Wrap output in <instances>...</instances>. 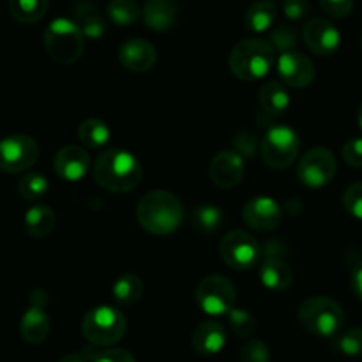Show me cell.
<instances>
[{
	"instance_id": "f1b7e54d",
	"label": "cell",
	"mask_w": 362,
	"mask_h": 362,
	"mask_svg": "<svg viewBox=\"0 0 362 362\" xmlns=\"http://www.w3.org/2000/svg\"><path fill=\"white\" fill-rule=\"evenodd\" d=\"M49 0H9V11L20 23L30 25L42 20L48 11Z\"/></svg>"
},
{
	"instance_id": "ffe728a7",
	"label": "cell",
	"mask_w": 362,
	"mask_h": 362,
	"mask_svg": "<svg viewBox=\"0 0 362 362\" xmlns=\"http://www.w3.org/2000/svg\"><path fill=\"white\" fill-rule=\"evenodd\" d=\"M52 331V324H49V317L46 315L45 308L41 306H30L23 313L20 322V334L30 345H41L46 341Z\"/></svg>"
},
{
	"instance_id": "8992f818",
	"label": "cell",
	"mask_w": 362,
	"mask_h": 362,
	"mask_svg": "<svg viewBox=\"0 0 362 362\" xmlns=\"http://www.w3.org/2000/svg\"><path fill=\"white\" fill-rule=\"evenodd\" d=\"M127 320L124 313L112 306L92 308L81 322V334L92 346H112L124 338Z\"/></svg>"
},
{
	"instance_id": "d590c367",
	"label": "cell",
	"mask_w": 362,
	"mask_h": 362,
	"mask_svg": "<svg viewBox=\"0 0 362 362\" xmlns=\"http://www.w3.org/2000/svg\"><path fill=\"white\" fill-rule=\"evenodd\" d=\"M343 207L356 219H362V182L349 186L343 193Z\"/></svg>"
},
{
	"instance_id": "f6af8a7d",
	"label": "cell",
	"mask_w": 362,
	"mask_h": 362,
	"mask_svg": "<svg viewBox=\"0 0 362 362\" xmlns=\"http://www.w3.org/2000/svg\"><path fill=\"white\" fill-rule=\"evenodd\" d=\"M357 122H359V126H361V129H362V103H361V106H359V112H357Z\"/></svg>"
},
{
	"instance_id": "277c9868",
	"label": "cell",
	"mask_w": 362,
	"mask_h": 362,
	"mask_svg": "<svg viewBox=\"0 0 362 362\" xmlns=\"http://www.w3.org/2000/svg\"><path fill=\"white\" fill-rule=\"evenodd\" d=\"M300 325L317 338H336L345 325V311L334 299L315 296L304 300L297 311Z\"/></svg>"
},
{
	"instance_id": "e575fe53",
	"label": "cell",
	"mask_w": 362,
	"mask_h": 362,
	"mask_svg": "<svg viewBox=\"0 0 362 362\" xmlns=\"http://www.w3.org/2000/svg\"><path fill=\"white\" fill-rule=\"evenodd\" d=\"M240 362H271V350L262 339H251L240 349Z\"/></svg>"
},
{
	"instance_id": "7402d4cb",
	"label": "cell",
	"mask_w": 362,
	"mask_h": 362,
	"mask_svg": "<svg viewBox=\"0 0 362 362\" xmlns=\"http://www.w3.org/2000/svg\"><path fill=\"white\" fill-rule=\"evenodd\" d=\"M74 21L87 39H101L106 34V21L94 4L83 2L74 6Z\"/></svg>"
},
{
	"instance_id": "f35d334b",
	"label": "cell",
	"mask_w": 362,
	"mask_h": 362,
	"mask_svg": "<svg viewBox=\"0 0 362 362\" xmlns=\"http://www.w3.org/2000/svg\"><path fill=\"white\" fill-rule=\"evenodd\" d=\"M283 13L292 21L304 20L311 13V4L310 0H285L283 2Z\"/></svg>"
},
{
	"instance_id": "7c38bea8",
	"label": "cell",
	"mask_w": 362,
	"mask_h": 362,
	"mask_svg": "<svg viewBox=\"0 0 362 362\" xmlns=\"http://www.w3.org/2000/svg\"><path fill=\"white\" fill-rule=\"evenodd\" d=\"M304 45L311 53L318 57L334 55L341 45V34L338 28L325 18H311L303 28Z\"/></svg>"
},
{
	"instance_id": "e0dca14e",
	"label": "cell",
	"mask_w": 362,
	"mask_h": 362,
	"mask_svg": "<svg viewBox=\"0 0 362 362\" xmlns=\"http://www.w3.org/2000/svg\"><path fill=\"white\" fill-rule=\"evenodd\" d=\"M53 168L57 175L66 182H78L87 175L90 168V158L83 147L78 145H67L57 152L53 159Z\"/></svg>"
},
{
	"instance_id": "484cf974",
	"label": "cell",
	"mask_w": 362,
	"mask_h": 362,
	"mask_svg": "<svg viewBox=\"0 0 362 362\" xmlns=\"http://www.w3.org/2000/svg\"><path fill=\"white\" fill-rule=\"evenodd\" d=\"M226 216L218 205H200L193 212V226L200 235H214L225 223Z\"/></svg>"
},
{
	"instance_id": "2e32d148",
	"label": "cell",
	"mask_w": 362,
	"mask_h": 362,
	"mask_svg": "<svg viewBox=\"0 0 362 362\" xmlns=\"http://www.w3.org/2000/svg\"><path fill=\"white\" fill-rule=\"evenodd\" d=\"M119 60L124 69H127L129 73H147L156 66L158 52H156L154 45L148 42L147 39H127L120 46Z\"/></svg>"
},
{
	"instance_id": "4316f807",
	"label": "cell",
	"mask_w": 362,
	"mask_h": 362,
	"mask_svg": "<svg viewBox=\"0 0 362 362\" xmlns=\"http://www.w3.org/2000/svg\"><path fill=\"white\" fill-rule=\"evenodd\" d=\"M112 293L120 306H133L144 296V283L138 276L124 274L113 283Z\"/></svg>"
},
{
	"instance_id": "3957f363",
	"label": "cell",
	"mask_w": 362,
	"mask_h": 362,
	"mask_svg": "<svg viewBox=\"0 0 362 362\" xmlns=\"http://www.w3.org/2000/svg\"><path fill=\"white\" fill-rule=\"evenodd\" d=\"M276 62L274 46L264 39H244L230 53V71L240 81L264 80Z\"/></svg>"
},
{
	"instance_id": "83f0119b",
	"label": "cell",
	"mask_w": 362,
	"mask_h": 362,
	"mask_svg": "<svg viewBox=\"0 0 362 362\" xmlns=\"http://www.w3.org/2000/svg\"><path fill=\"white\" fill-rule=\"evenodd\" d=\"M112 138V131L103 120L87 119L78 127V140L87 148H101Z\"/></svg>"
},
{
	"instance_id": "b9f144b4",
	"label": "cell",
	"mask_w": 362,
	"mask_h": 362,
	"mask_svg": "<svg viewBox=\"0 0 362 362\" xmlns=\"http://www.w3.org/2000/svg\"><path fill=\"white\" fill-rule=\"evenodd\" d=\"M95 350L94 349H85L80 350V352L69 354V356H64L59 362H92V357H94Z\"/></svg>"
},
{
	"instance_id": "d4e9b609",
	"label": "cell",
	"mask_w": 362,
	"mask_h": 362,
	"mask_svg": "<svg viewBox=\"0 0 362 362\" xmlns=\"http://www.w3.org/2000/svg\"><path fill=\"white\" fill-rule=\"evenodd\" d=\"M260 106L267 115L278 117L290 108V95L285 85L278 81H267L260 88Z\"/></svg>"
},
{
	"instance_id": "d6a6232c",
	"label": "cell",
	"mask_w": 362,
	"mask_h": 362,
	"mask_svg": "<svg viewBox=\"0 0 362 362\" xmlns=\"http://www.w3.org/2000/svg\"><path fill=\"white\" fill-rule=\"evenodd\" d=\"M228 325L240 338H250L257 331V318L244 308H233L228 315Z\"/></svg>"
},
{
	"instance_id": "6da1fadb",
	"label": "cell",
	"mask_w": 362,
	"mask_h": 362,
	"mask_svg": "<svg viewBox=\"0 0 362 362\" xmlns=\"http://www.w3.org/2000/svg\"><path fill=\"white\" fill-rule=\"evenodd\" d=\"M141 177V163L122 148H108L94 163V180L110 193H129L140 184Z\"/></svg>"
},
{
	"instance_id": "d6986e66",
	"label": "cell",
	"mask_w": 362,
	"mask_h": 362,
	"mask_svg": "<svg viewBox=\"0 0 362 362\" xmlns=\"http://www.w3.org/2000/svg\"><path fill=\"white\" fill-rule=\"evenodd\" d=\"M226 345L225 325L216 320H205L194 327L191 336V346L200 356H216Z\"/></svg>"
},
{
	"instance_id": "ac0fdd59",
	"label": "cell",
	"mask_w": 362,
	"mask_h": 362,
	"mask_svg": "<svg viewBox=\"0 0 362 362\" xmlns=\"http://www.w3.org/2000/svg\"><path fill=\"white\" fill-rule=\"evenodd\" d=\"M180 16V0H145L144 21L151 30L166 32Z\"/></svg>"
},
{
	"instance_id": "ab89813d",
	"label": "cell",
	"mask_w": 362,
	"mask_h": 362,
	"mask_svg": "<svg viewBox=\"0 0 362 362\" xmlns=\"http://www.w3.org/2000/svg\"><path fill=\"white\" fill-rule=\"evenodd\" d=\"M92 362H136L133 354L122 349H106L95 350Z\"/></svg>"
},
{
	"instance_id": "cb8c5ba5",
	"label": "cell",
	"mask_w": 362,
	"mask_h": 362,
	"mask_svg": "<svg viewBox=\"0 0 362 362\" xmlns=\"http://www.w3.org/2000/svg\"><path fill=\"white\" fill-rule=\"evenodd\" d=\"M276 18H278L276 4L272 0H258V2L251 4L247 7L244 23L251 32L262 34V32H267L276 23Z\"/></svg>"
},
{
	"instance_id": "836d02e7",
	"label": "cell",
	"mask_w": 362,
	"mask_h": 362,
	"mask_svg": "<svg viewBox=\"0 0 362 362\" xmlns=\"http://www.w3.org/2000/svg\"><path fill=\"white\" fill-rule=\"evenodd\" d=\"M271 42L274 49L279 52H293L297 45H299V34L292 25H279L271 32Z\"/></svg>"
},
{
	"instance_id": "8fae6325",
	"label": "cell",
	"mask_w": 362,
	"mask_h": 362,
	"mask_svg": "<svg viewBox=\"0 0 362 362\" xmlns=\"http://www.w3.org/2000/svg\"><path fill=\"white\" fill-rule=\"evenodd\" d=\"M39 145L28 134H11L0 140V170L6 173H21L35 165Z\"/></svg>"
},
{
	"instance_id": "7a4b0ae2",
	"label": "cell",
	"mask_w": 362,
	"mask_h": 362,
	"mask_svg": "<svg viewBox=\"0 0 362 362\" xmlns=\"http://www.w3.org/2000/svg\"><path fill=\"white\" fill-rule=\"evenodd\" d=\"M182 218L184 207L180 200L165 189L148 191L136 205L138 223L152 235H170L179 228Z\"/></svg>"
},
{
	"instance_id": "8d00e7d4",
	"label": "cell",
	"mask_w": 362,
	"mask_h": 362,
	"mask_svg": "<svg viewBox=\"0 0 362 362\" xmlns=\"http://www.w3.org/2000/svg\"><path fill=\"white\" fill-rule=\"evenodd\" d=\"M345 163L352 168H362V138H350L341 148Z\"/></svg>"
},
{
	"instance_id": "5bb4252c",
	"label": "cell",
	"mask_w": 362,
	"mask_h": 362,
	"mask_svg": "<svg viewBox=\"0 0 362 362\" xmlns=\"http://www.w3.org/2000/svg\"><path fill=\"white\" fill-rule=\"evenodd\" d=\"M246 165L237 151H221L212 158L209 165V175L214 186L221 189H233L244 179Z\"/></svg>"
},
{
	"instance_id": "74e56055",
	"label": "cell",
	"mask_w": 362,
	"mask_h": 362,
	"mask_svg": "<svg viewBox=\"0 0 362 362\" xmlns=\"http://www.w3.org/2000/svg\"><path fill=\"white\" fill-rule=\"evenodd\" d=\"M320 7L331 18L341 20L352 13L354 0H320Z\"/></svg>"
},
{
	"instance_id": "60d3db41",
	"label": "cell",
	"mask_w": 362,
	"mask_h": 362,
	"mask_svg": "<svg viewBox=\"0 0 362 362\" xmlns=\"http://www.w3.org/2000/svg\"><path fill=\"white\" fill-rule=\"evenodd\" d=\"M235 147L240 156H255L257 152V134L251 131H240L235 138Z\"/></svg>"
},
{
	"instance_id": "52a82bcc",
	"label": "cell",
	"mask_w": 362,
	"mask_h": 362,
	"mask_svg": "<svg viewBox=\"0 0 362 362\" xmlns=\"http://www.w3.org/2000/svg\"><path fill=\"white\" fill-rule=\"evenodd\" d=\"M300 151V140L296 129L285 124L269 127L262 140L260 152L265 165L272 170H285L296 161Z\"/></svg>"
},
{
	"instance_id": "4fadbf2b",
	"label": "cell",
	"mask_w": 362,
	"mask_h": 362,
	"mask_svg": "<svg viewBox=\"0 0 362 362\" xmlns=\"http://www.w3.org/2000/svg\"><path fill=\"white\" fill-rule=\"evenodd\" d=\"M283 212L278 202L271 197H255L243 207V219L255 232H272L281 225Z\"/></svg>"
},
{
	"instance_id": "44dd1931",
	"label": "cell",
	"mask_w": 362,
	"mask_h": 362,
	"mask_svg": "<svg viewBox=\"0 0 362 362\" xmlns=\"http://www.w3.org/2000/svg\"><path fill=\"white\" fill-rule=\"evenodd\" d=\"M260 281L271 292H285L293 281V271L283 258L269 257L260 265Z\"/></svg>"
},
{
	"instance_id": "9c48e42d",
	"label": "cell",
	"mask_w": 362,
	"mask_h": 362,
	"mask_svg": "<svg viewBox=\"0 0 362 362\" xmlns=\"http://www.w3.org/2000/svg\"><path fill=\"white\" fill-rule=\"evenodd\" d=\"M219 255L230 269L250 271L260 260L262 250L253 235L243 230H232L219 243Z\"/></svg>"
},
{
	"instance_id": "bcb514c9",
	"label": "cell",
	"mask_w": 362,
	"mask_h": 362,
	"mask_svg": "<svg viewBox=\"0 0 362 362\" xmlns=\"http://www.w3.org/2000/svg\"><path fill=\"white\" fill-rule=\"evenodd\" d=\"M361 42H362V39H361Z\"/></svg>"
},
{
	"instance_id": "ba28073f",
	"label": "cell",
	"mask_w": 362,
	"mask_h": 362,
	"mask_svg": "<svg viewBox=\"0 0 362 362\" xmlns=\"http://www.w3.org/2000/svg\"><path fill=\"white\" fill-rule=\"evenodd\" d=\"M197 304L209 317L228 315L235 308L237 290L228 278L219 274L207 276L197 286Z\"/></svg>"
},
{
	"instance_id": "30bf717a",
	"label": "cell",
	"mask_w": 362,
	"mask_h": 362,
	"mask_svg": "<svg viewBox=\"0 0 362 362\" xmlns=\"http://www.w3.org/2000/svg\"><path fill=\"white\" fill-rule=\"evenodd\" d=\"M336 170L334 154L325 147H315L308 151L297 165V179L303 186L320 189L332 182Z\"/></svg>"
},
{
	"instance_id": "4dcf8cb0",
	"label": "cell",
	"mask_w": 362,
	"mask_h": 362,
	"mask_svg": "<svg viewBox=\"0 0 362 362\" xmlns=\"http://www.w3.org/2000/svg\"><path fill=\"white\" fill-rule=\"evenodd\" d=\"M48 179L42 173H27L18 182V193L23 200H39L48 193Z\"/></svg>"
},
{
	"instance_id": "f546056e",
	"label": "cell",
	"mask_w": 362,
	"mask_h": 362,
	"mask_svg": "<svg viewBox=\"0 0 362 362\" xmlns=\"http://www.w3.org/2000/svg\"><path fill=\"white\" fill-rule=\"evenodd\" d=\"M106 13L117 27H129L144 16V9L136 0H110Z\"/></svg>"
},
{
	"instance_id": "603a6c76",
	"label": "cell",
	"mask_w": 362,
	"mask_h": 362,
	"mask_svg": "<svg viewBox=\"0 0 362 362\" xmlns=\"http://www.w3.org/2000/svg\"><path fill=\"white\" fill-rule=\"evenodd\" d=\"M57 223V216L48 205H34L27 211L23 218L25 230L34 239H45L53 232Z\"/></svg>"
},
{
	"instance_id": "ee69618b",
	"label": "cell",
	"mask_w": 362,
	"mask_h": 362,
	"mask_svg": "<svg viewBox=\"0 0 362 362\" xmlns=\"http://www.w3.org/2000/svg\"><path fill=\"white\" fill-rule=\"evenodd\" d=\"M48 303V296H46L45 290L37 288L30 293V306H41L45 308Z\"/></svg>"
},
{
	"instance_id": "9a60e30c",
	"label": "cell",
	"mask_w": 362,
	"mask_h": 362,
	"mask_svg": "<svg viewBox=\"0 0 362 362\" xmlns=\"http://www.w3.org/2000/svg\"><path fill=\"white\" fill-rule=\"evenodd\" d=\"M278 74L288 87L293 88H306L313 83L315 80V66L300 52H285L278 59Z\"/></svg>"
},
{
	"instance_id": "1f68e13d",
	"label": "cell",
	"mask_w": 362,
	"mask_h": 362,
	"mask_svg": "<svg viewBox=\"0 0 362 362\" xmlns=\"http://www.w3.org/2000/svg\"><path fill=\"white\" fill-rule=\"evenodd\" d=\"M332 349L346 357H361L362 356V327L349 329V331L343 332V334L336 336L334 343H332Z\"/></svg>"
},
{
	"instance_id": "7bdbcfd3",
	"label": "cell",
	"mask_w": 362,
	"mask_h": 362,
	"mask_svg": "<svg viewBox=\"0 0 362 362\" xmlns=\"http://www.w3.org/2000/svg\"><path fill=\"white\" fill-rule=\"evenodd\" d=\"M350 283H352V290L357 297L362 300V262L354 267L352 278H350Z\"/></svg>"
},
{
	"instance_id": "5b68a950",
	"label": "cell",
	"mask_w": 362,
	"mask_h": 362,
	"mask_svg": "<svg viewBox=\"0 0 362 362\" xmlns=\"http://www.w3.org/2000/svg\"><path fill=\"white\" fill-rule=\"evenodd\" d=\"M45 48L55 62L74 64L83 55L85 35L74 20L57 18L45 30Z\"/></svg>"
}]
</instances>
